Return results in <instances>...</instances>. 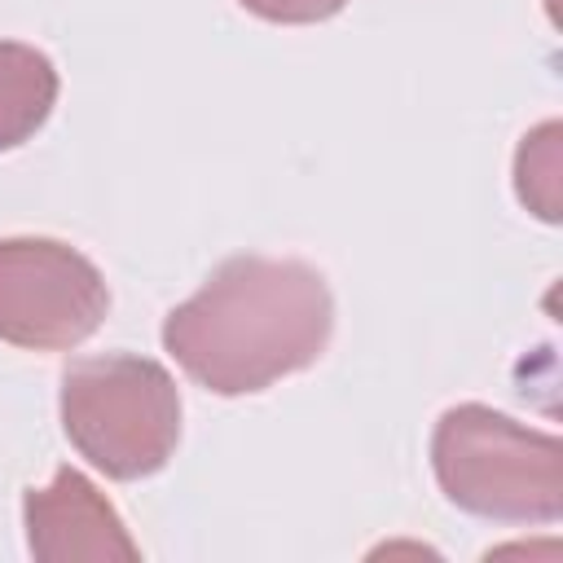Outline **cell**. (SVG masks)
I'll list each match as a JSON object with an SVG mask.
<instances>
[{
  "label": "cell",
  "mask_w": 563,
  "mask_h": 563,
  "mask_svg": "<svg viewBox=\"0 0 563 563\" xmlns=\"http://www.w3.org/2000/svg\"><path fill=\"white\" fill-rule=\"evenodd\" d=\"M440 493L493 523H554L563 515V444L488 405H453L431 431Z\"/></svg>",
  "instance_id": "2"
},
{
  "label": "cell",
  "mask_w": 563,
  "mask_h": 563,
  "mask_svg": "<svg viewBox=\"0 0 563 563\" xmlns=\"http://www.w3.org/2000/svg\"><path fill=\"white\" fill-rule=\"evenodd\" d=\"M101 268L57 238H0V339L26 352L79 347L106 317Z\"/></svg>",
  "instance_id": "4"
},
{
  "label": "cell",
  "mask_w": 563,
  "mask_h": 563,
  "mask_svg": "<svg viewBox=\"0 0 563 563\" xmlns=\"http://www.w3.org/2000/svg\"><path fill=\"white\" fill-rule=\"evenodd\" d=\"M559 136H563V128L550 119V123L532 128L515 154V194L545 224L559 220Z\"/></svg>",
  "instance_id": "7"
},
{
  "label": "cell",
  "mask_w": 563,
  "mask_h": 563,
  "mask_svg": "<svg viewBox=\"0 0 563 563\" xmlns=\"http://www.w3.org/2000/svg\"><path fill=\"white\" fill-rule=\"evenodd\" d=\"M62 431L110 479H145L180 444L176 378L167 365L132 352L70 361L62 374Z\"/></svg>",
  "instance_id": "3"
},
{
  "label": "cell",
  "mask_w": 563,
  "mask_h": 563,
  "mask_svg": "<svg viewBox=\"0 0 563 563\" xmlns=\"http://www.w3.org/2000/svg\"><path fill=\"white\" fill-rule=\"evenodd\" d=\"M57 106V66L35 44L0 40V150L31 141Z\"/></svg>",
  "instance_id": "6"
},
{
  "label": "cell",
  "mask_w": 563,
  "mask_h": 563,
  "mask_svg": "<svg viewBox=\"0 0 563 563\" xmlns=\"http://www.w3.org/2000/svg\"><path fill=\"white\" fill-rule=\"evenodd\" d=\"M22 519H26V545L40 563H110V559L132 563L141 559V545L128 537L119 510L75 466H57L53 484L26 488Z\"/></svg>",
  "instance_id": "5"
},
{
  "label": "cell",
  "mask_w": 563,
  "mask_h": 563,
  "mask_svg": "<svg viewBox=\"0 0 563 563\" xmlns=\"http://www.w3.org/2000/svg\"><path fill=\"white\" fill-rule=\"evenodd\" d=\"M334 330V295L303 260L229 255L167 312L163 347L216 396H251L308 369Z\"/></svg>",
  "instance_id": "1"
},
{
  "label": "cell",
  "mask_w": 563,
  "mask_h": 563,
  "mask_svg": "<svg viewBox=\"0 0 563 563\" xmlns=\"http://www.w3.org/2000/svg\"><path fill=\"white\" fill-rule=\"evenodd\" d=\"M246 13L264 18V22H282V26H308V22H325L334 18L347 0H238Z\"/></svg>",
  "instance_id": "8"
}]
</instances>
